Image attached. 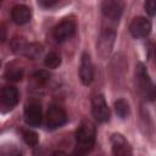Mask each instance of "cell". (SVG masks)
I'll return each instance as SVG.
<instances>
[{"label":"cell","mask_w":156,"mask_h":156,"mask_svg":"<svg viewBox=\"0 0 156 156\" xmlns=\"http://www.w3.org/2000/svg\"><path fill=\"white\" fill-rule=\"evenodd\" d=\"M129 32L136 39L145 38L151 32V23L145 17H141V16L140 17H135L132 21L130 26H129Z\"/></svg>","instance_id":"obj_10"},{"label":"cell","mask_w":156,"mask_h":156,"mask_svg":"<svg viewBox=\"0 0 156 156\" xmlns=\"http://www.w3.org/2000/svg\"><path fill=\"white\" fill-rule=\"evenodd\" d=\"M135 73H136L138 89H139V93L141 94V96L147 100H154V98H155L154 84H152V82L147 74V71L143 63H138Z\"/></svg>","instance_id":"obj_3"},{"label":"cell","mask_w":156,"mask_h":156,"mask_svg":"<svg viewBox=\"0 0 156 156\" xmlns=\"http://www.w3.org/2000/svg\"><path fill=\"white\" fill-rule=\"evenodd\" d=\"M43 111L38 102H29L24 108V121L30 127H37L41 123Z\"/></svg>","instance_id":"obj_11"},{"label":"cell","mask_w":156,"mask_h":156,"mask_svg":"<svg viewBox=\"0 0 156 156\" xmlns=\"http://www.w3.org/2000/svg\"><path fill=\"white\" fill-rule=\"evenodd\" d=\"M95 135H96L95 124L89 119L82 121L76 132L77 151L79 154H85L90 151L95 143Z\"/></svg>","instance_id":"obj_1"},{"label":"cell","mask_w":156,"mask_h":156,"mask_svg":"<svg viewBox=\"0 0 156 156\" xmlns=\"http://www.w3.org/2000/svg\"><path fill=\"white\" fill-rule=\"evenodd\" d=\"M91 113L98 122H107L110 119V108L102 94H98L91 99Z\"/></svg>","instance_id":"obj_5"},{"label":"cell","mask_w":156,"mask_h":156,"mask_svg":"<svg viewBox=\"0 0 156 156\" xmlns=\"http://www.w3.org/2000/svg\"><path fill=\"white\" fill-rule=\"evenodd\" d=\"M23 139H24V141H26L27 145L33 146V147L37 146L38 145V141H39L38 134L35 132H33V130H24L23 132Z\"/></svg>","instance_id":"obj_20"},{"label":"cell","mask_w":156,"mask_h":156,"mask_svg":"<svg viewBox=\"0 0 156 156\" xmlns=\"http://www.w3.org/2000/svg\"><path fill=\"white\" fill-rule=\"evenodd\" d=\"M44 65H45L48 68H51V69L57 68V67L61 65V57H60V55L56 54V52H54V51L49 52V54L45 56Z\"/></svg>","instance_id":"obj_18"},{"label":"cell","mask_w":156,"mask_h":156,"mask_svg":"<svg viewBox=\"0 0 156 156\" xmlns=\"http://www.w3.org/2000/svg\"><path fill=\"white\" fill-rule=\"evenodd\" d=\"M111 145H112V154L113 155L122 156V155H130L132 154V149L122 134H118V133L112 134Z\"/></svg>","instance_id":"obj_12"},{"label":"cell","mask_w":156,"mask_h":156,"mask_svg":"<svg viewBox=\"0 0 156 156\" xmlns=\"http://www.w3.org/2000/svg\"><path fill=\"white\" fill-rule=\"evenodd\" d=\"M116 39V32L112 28H105L100 32V35L96 41V52L100 58H107L112 51Z\"/></svg>","instance_id":"obj_2"},{"label":"cell","mask_w":156,"mask_h":156,"mask_svg":"<svg viewBox=\"0 0 156 156\" xmlns=\"http://www.w3.org/2000/svg\"><path fill=\"white\" fill-rule=\"evenodd\" d=\"M20 99V93L16 87L13 85H6L0 90V105L5 110L13 108Z\"/></svg>","instance_id":"obj_7"},{"label":"cell","mask_w":156,"mask_h":156,"mask_svg":"<svg viewBox=\"0 0 156 156\" xmlns=\"http://www.w3.org/2000/svg\"><path fill=\"white\" fill-rule=\"evenodd\" d=\"M67 122L66 111L58 105H51L45 116V124L48 129H57Z\"/></svg>","instance_id":"obj_4"},{"label":"cell","mask_w":156,"mask_h":156,"mask_svg":"<svg viewBox=\"0 0 156 156\" xmlns=\"http://www.w3.org/2000/svg\"><path fill=\"white\" fill-rule=\"evenodd\" d=\"M0 67H1V61H0Z\"/></svg>","instance_id":"obj_24"},{"label":"cell","mask_w":156,"mask_h":156,"mask_svg":"<svg viewBox=\"0 0 156 156\" xmlns=\"http://www.w3.org/2000/svg\"><path fill=\"white\" fill-rule=\"evenodd\" d=\"M11 18L16 24H26L30 21V10L26 5H16L11 10Z\"/></svg>","instance_id":"obj_13"},{"label":"cell","mask_w":156,"mask_h":156,"mask_svg":"<svg viewBox=\"0 0 156 156\" xmlns=\"http://www.w3.org/2000/svg\"><path fill=\"white\" fill-rule=\"evenodd\" d=\"M60 0H39V4L43 7H52L54 5H56Z\"/></svg>","instance_id":"obj_22"},{"label":"cell","mask_w":156,"mask_h":156,"mask_svg":"<svg viewBox=\"0 0 156 156\" xmlns=\"http://www.w3.org/2000/svg\"><path fill=\"white\" fill-rule=\"evenodd\" d=\"M32 80L35 87H43L50 80V74L46 71H37L32 76Z\"/></svg>","instance_id":"obj_17"},{"label":"cell","mask_w":156,"mask_h":156,"mask_svg":"<svg viewBox=\"0 0 156 156\" xmlns=\"http://www.w3.org/2000/svg\"><path fill=\"white\" fill-rule=\"evenodd\" d=\"M79 79H80L82 84H84V85H89L94 79V66H93L89 54H87V52H83L82 57H80Z\"/></svg>","instance_id":"obj_9"},{"label":"cell","mask_w":156,"mask_h":156,"mask_svg":"<svg viewBox=\"0 0 156 156\" xmlns=\"http://www.w3.org/2000/svg\"><path fill=\"white\" fill-rule=\"evenodd\" d=\"M124 4L122 0H102L101 12L110 21H118L123 13Z\"/></svg>","instance_id":"obj_6"},{"label":"cell","mask_w":156,"mask_h":156,"mask_svg":"<svg viewBox=\"0 0 156 156\" xmlns=\"http://www.w3.org/2000/svg\"><path fill=\"white\" fill-rule=\"evenodd\" d=\"M27 45V41L24 40V38L22 37H16L12 39L11 41V50L15 52V54H22L23 55V51H24V48Z\"/></svg>","instance_id":"obj_19"},{"label":"cell","mask_w":156,"mask_h":156,"mask_svg":"<svg viewBox=\"0 0 156 156\" xmlns=\"http://www.w3.org/2000/svg\"><path fill=\"white\" fill-rule=\"evenodd\" d=\"M115 111L117 113V116L119 118H127L130 113V107L127 100L124 99H118L117 101H115Z\"/></svg>","instance_id":"obj_16"},{"label":"cell","mask_w":156,"mask_h":156,"mask_svg":"<svg viewBox=\"0 0 156 156\" xmlns=\"http://www.w3.org/2000/svg\"><path fill=\"white\" fill-rule=\"evenodd\" d=\"M76 22L73 20H63L61 21L54 29V37L56 41L62 43L67 39H69L76 33Z\"/></svg>","instance_id":"obj_8"},{"label":"cell","mask_w":156,"mask_h":156,"mask_svg":"<svg viewBox=\"0 0 156 156\" xmlns=\"http://www.w3.org/2000/svg\"><path fill=\"white\" fill-rule=\"evenodd\" d=\"M5 77L9 80L18 82L23 77V68L21 66L16 65V63H11V65L7 66V68L5 71Z\"/></svg>","instance_id":"obj_14"},{"label":"cell","mask_w":156,"mask_h":156,"mask_svg":"<svg viewBox=\"0 0 156 156\" xmlns=\"http://www.w3.org/2000/svg\"><path fill=\"white\" fill-rule=\"evenodd\" d=\"M1 1H2V0H0V4H1Z\"/></svg>","instance_id":"obj_25"},{"label":"cell","mask_w":156,"mask_h":156,"mask_svg":"<svg viewBox=\"0 0 156 156\" xmlns=\"http://www.w3.org/2000/svg\"><path fill=\"white\" fill-rule=\"evenodd\" d=\"M6 39V27L0 23V43H2Z\"/></svg>","instance_id":"obj_23"},{"label":"cell","mask_w":156,"mask_h":156,"mask_svg":"<svg viewBox=\"0 0 156 156\" xmlns=\"http://www.w3.org/2000/svg\"><path fill=\"white\" fill-rule=\"evenodd\" d=\"M145 10L152 17L156 12V0H145Z\"/></svg>","instance_id":"obj_21"},{"label":"cell","mask_w":156,"mask_h":156,"mask_svg":"<svg viewBox=\"0 0 156 156\" xmlns=\"http://www.w3.org/2000/svg\"><path fill=\"white\" fill-rule=\"evenodd\" d=\"M43 54V46L39 43H27L23 55L30 60H37Z\"/></svg>","instance_id":"obj_15"}]
</instances>
